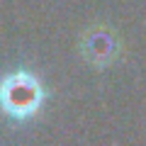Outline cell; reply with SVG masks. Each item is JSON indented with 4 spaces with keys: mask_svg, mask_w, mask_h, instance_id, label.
Here are the masks:
<instances>
[{
    "mask_svg": "<svg viewBox=\"0 0 146 146\" xmlns=\"http://www.w3.org/2000/svg\"><path fill=\"white\" fill-rule=\"evenodd\" d=\"M44 88L34 73L15 71L0 80V110L15 119H27L42 107Z\"/></svg>",
    "mask_w": 146,
    "mask_h": 146,
    "instance_id": "1",
    "label": "cell"
},
{
    "mask_svg": "<svg viewBox=\"0 0 146 146\" xmlns=\"http://www.w3.org/2000/svg\"><path fill=\"white\" fill-rule=\"evenodd\" d=\"M85 54H88L90 61L95 63H107L115 54V42L107 32H95L90 34V39L85 42Z\"/></svg>",
    "mask_w": 146,
    "mask_h": 146,
    "instance_id": "2",
    "label": "cell"
}]
</instances>
